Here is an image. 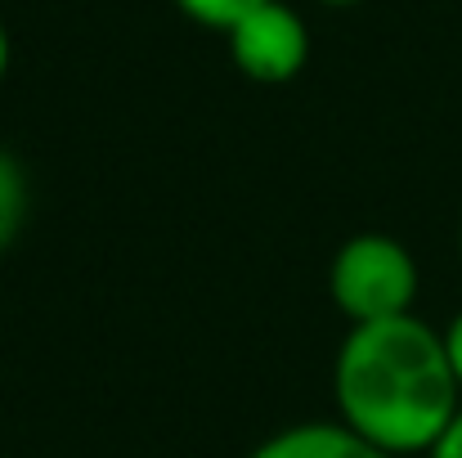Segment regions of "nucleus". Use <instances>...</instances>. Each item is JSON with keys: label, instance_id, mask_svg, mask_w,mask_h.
Masks as SVG:
<instances>
[{"label": "nucleus", "instance_id": "obj_3", "mask_svg": "<svg viewBox=\"0 0 462 458\" xmlns=\"http://www.w3.org/2000/svg\"><path fill=\"white\" fill-rule=\"evenodd\" d=\"M229 59L234 68L256 81V86H288L306 72L310 63V27L306 18L283 5V0H265L256 5L247 18H238L229 32Z\"/></svg>", "mask_w": 462, "mask_h": 458}, {"label": "nucleus", "instance_id": "obj_9", "mask_svg": "<svg viewBox=\"0 0 462 458\" xmlns=\"http://www.w3.org/2000/svg\"><path fill=\"white\" fill-rule=\"evenodd\" d=\"M9 59H14V41H9V27L0 23V81L9 77Z\"/></svg>", "mask_w": 462, "mask_h": 458}, {"label": "nucleus", "instance_id": "obj_8", "mask_svg": "<svg viewBox=\"0 0 462 458\" xmlns=\"http://www.w3.org/2000/svg\"><path fill=\"white\" fill-rule=\"evenodd\" d=\"M445 332V351H449V364H454V378H458V387H462V310L440 328Z\"/></svg>", "mask_w": 462, "mask_h": 458}, {"label": "nucleus", "instance_id": "obj_6", "mask_svg": "<svg viewBox=\"0 0 462 458\" xmlns=\"http://www.w3.org/2000/svg\"><path fill=\"white\" fill-rule=\"evenodd\" d=\"M189 23H198V27H207V32H229L238 18H247L256 5H265V0H171Z\"/></svg>", "mask_w": 462, "mask_h": 458}, {"label": "nucleus", "instance_id": "obj_4", "mask_svg": "<svg viewBox=\"0 0 462 458\" xmlns=\"http://www.w3.org/2000/svg\"><path fill=\"white\" fill-rule=\"evenodd\" d=\"M247 458H391L386 450L355 436L346 423H292L265 436Z\"/></svg>", "mask_w": 462, "mask_h": 458}, {"label": "nucleus", "instance_id": "obj_7", "mask_svg": "<svg viewBox=\"0 0 462 458\" xmlns=\"http://www.w3.org/2000/svg\"><path fill=\"white\" fill-rule=\"evenodd\" d=\"M427 458H462V405H458V414L445 423V432L431 441Z\"/></svg>", "mask_w": 462, "mask_h": 458}, {"label": "nucleus", "instance_id": "obj_10", "mask_svg": "<svg viewBox=\"0 0 462 458\" xmlns=\"http://www.w3.org/2000/svg\"><path fill=\"white\" fill-rule=\"evenodd\" d=\"M314 5H323V9H355V5H364V0H314Z\"/></svg>", "mask_w": 462, "mask_h": 458}, {"label": "nucleus", "instance_id": "obj_5", "mask_svg": "<svg viewBox=\"0 0 462 458\" xmlns=\"http://www.w3.org/2000/svg\"><path fill=\"white\" fill-rule=\"evenodd\" d=\"M27 202H32V184H27L23 162L9 149H0V252L18 238L27 220Z\"/></svg>", "mask_w": 462, "mask_h": 458}, {"label": "nucleus", "instance_id": "obj_11", "mask_svg": "<svg viewBox=\"0 0 462 458\" xmlns=\"http://www.w3.org/2000/svg\"><path fill=\"white\" fill-rule=\"evenodd\" d=\"M458 243H462V238H458Z\"/></svg>", "mask_w": 462, "mask_h": 458}, {"label": "nucleus", "instance_id": "obj_2", "mask_svg": "<svg viewBox=\"0 0 462 458\" xmlns=\"http://www.w3.org/2000/svg\"><path fill=\"white\" fill-rule=\"evenodd\" d=\"M418 261L413 252L382 229L350 234L328 261V297L346 314V323H377L395 314H413L418 302Z\"/></svg>", "mask_w": 462, "mask_h": 458}, {"label": "nucleus", "instance_id": "obj_1", "mask_svg": "<svg viewBox=\"0 0 462 458\" xmlns=\"http://www.w3.org/2000/svg\"><path fill=\"white\" fill-rule=\"evenodd\" d=\"M332 400L337 423L368 445L391 458L427 454L462 405L445 332L418 314L350 323L332 360Z\"/></svg>", "mask_w": 462, "mask_h": 458}]
</instances>
